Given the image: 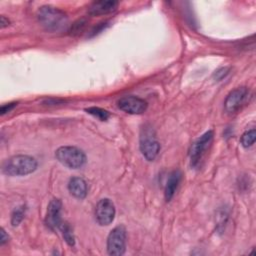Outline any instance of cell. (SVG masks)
<instances>
[{"label":"cell","mask_w":256,"mask_h":256,"mask_svg":"<svg viewBox=\"0 0 256 256\" xmlns=\"http://www.w3.org/2000/svg\"><path fill=\"white\" fill-rule=\"evenodd\" d=\"M37 18L40 24L50 32H62L68 28L67 14L50 5L41 6L37 11Z\"/></svg>","instance_id":"6da1fadb"},{"label":"cell","mask_w":256,"mask_h":256,"mask_svg":"<svg viewBox=\"0 0 256 256\" xmlns=\"http://www.w3.org/2000/svg\"><path fill=\"white\" fill-rule=\"evenodd\" d=\"M37 160L29 155H14L2 164V172L8 176H25L37 169Z\"/></svg>","instance_id":"7a4b0ae2"},{"label":"cell","mask_w":256,"mask_h":256,"mask_svg":"<svg viewBox=\"0 0 256 256\" xmlns=\"http://www.w3.org/2000/svg\"><path fill=\"white\" fill-rule=\"evenodd\" d=\"M56 159L64 166L70 169H78L85 165L86 155L78 147L61 146L55 152Z\"/></svg>","instance_id":"3957f363"},{"label":"cell","mask_w":256,"mask_h":256,"mask_svg":"<svg viewBox=\"0 0 256 256\" xmlns=\"http://www.w3.org/2000/svg\"><path fill=\"white\" fill-rule=\"evenodd\" d=\"M140 151L142 155L148 161H153L159 151H160V144L157 141L155 134L151 128H143L141 135H140Z\"/></svg>","instance_id":"277c9868"},{"label":"cell","mask_w":256,"mask_h":256,"mask_svg":"<svg viewBox=\"0 0 256 256\" xmlns=\"http://www.w3.org/2000/svg\"><path fill=\"white\" fill-rule=\"evenodd\" d=\"M126 250V229L123 225L113 228L107 237V252L109 255L120 256Z\"/></svg>","instance_id":"5b68a950"},{"label":"cell","mask_w":256,"mask_h":256,"mask_svg":"<svg viewBox=\"0 0 256 256\" xmlns=\"http://www.w3.org/2000/svg\"><path fill=\"white\" fill-rule=\"evenodd\" d=\"M213 131L209 130L197 138L190 148V165L193 168L199 166L202 157L205 154V151L210 146L213 140Z\"/></svg>","instance_id":"8992f818"},{"label":"cell","mask_w":256,"mask_h":256,"mask_svg":"<svg viewBox=\"0 0 256 256\" xmlns=\"http://www.w3.org/2000/svg\"><path fill=\"white\" fill-rule=\"evenodd\" d=\"M115 206L108 198L101 199L95 207V219L101 226H106L112 223L115 218Z\"/></svg>","instance_id":"52a82bcc"},{"label":"cell","mask_w":256,"mask_h":256,"mask_svg":"<svg viewBox=\"0 0 256 256\" xmlns=\"http://www.w3.org/2000/svg\"><path fill=\"white\" fill-rule=\"evenodd\" d=\"M117 104L120 110L133 115L144 113L148 106L147 102L144 99L139 98L137 96H133V95L124 96L120 98Z\"/></svg>","instance_id":"ba28073f"},{"label":"cell","mask_w":256,"mask_h":256,"mask_svg":"<svg viewBox=\"0 0 256 256\" xmlns=\"http://www.w3.org/2000/svg\"><path fill=\"white\" fill-rule=\"evenodd\" d=\"M248 95V90L246 87H238L232 90L226 97L224 102V108L227 113L236 112L246 100Z\"/></svg>","instance_id":"9c48e42d"},{"label":"cell","mask_w":256,"mask_h":256,"mask_svg":"<svg viewBox=\"0 0 256 256\" xmlns=\"http://www.w3.org/2000/svg\"><path fill=\"white\" fill-rule=\"evenodd\" d=\"M61 208L62 203L59 199H52L49 202L45 217V224L50 230L59 229L61 223L63 222L61 219Z\"/></svg>","instance_id":"30bf717a"},{"label":"cell","mask_w":256,"mask_h":256,"mask_svg":"<svg viewBox=\"0 0 256 256\" xmlns=\"http://www.w3.org/2000/svg\"><path fill=\"white\" fill-rule=\"evenodd\" d=\"M118 7V2L115 0H100L93 2L89 8L88 13L92 16L105 15L114 12Z\"/></svg>","instance_id":"8fae6325"},{"label":"cell","mask_w":256,"mask_h":256,"mask_svg":"<svg viewBox=\"0 0 256 256\" xmlns=\"http://www.w3.org/2000/svg\"><path fill=\"white\" fill-rule=\"evenodd\" d=\"M68 190L77 199H84L88 194L87 182L81 177H72L68 182Z\"/></svg>","instance_id":"7c38bea8"},{"label":"cell","mask_w":256,"mask_h":256,"mask_svg":"<svg viewBox=\"0 0 256 256\" xmlns=\"http://www.w3.org/2000/svg\"><path fill=\"white\" fill-rule=\"evenodd\" d=\"M181 177H182V173L180 170H174L169 174L166 185H165V190H164L166 201H170L174 196L178 188V185L181 181Z\"/></svg>","instance_id":"4fadbf2b"},{"label":"cell","mask_w":256,"mask_h":256,"mask_svg":"<svg viewBox=\"0 0 256 256\" xmlns=\"http://www.w3.org/2000/svg\"><path fill=\"white\" fill-rule=\"evenodd\" d=\"M59 229L61 230L62 232V236L64 238V240L66 241V243L73 247L75 245V236H74V233H73V229L72 227L70 226V224L66 221H63L59 227Z\"/></svg>","instance_id":"5bb4252c"},{"label":"cell","mask_w":256,"mask_h":256,"mask_svg":"<svg viewBox=\"0 0 256 256\" xmlns=\"http://www.w3.org/2000/svg\"><path fill=\"white\" fill-rule=\"evenodd\" d=\"M255 139H256V131L255 129H250V130H247L245 131L242 136H241V145L244 147V148H248V147H251L254 142H255Z\"/></svg>","instance_id":"9a60e30c"},{"label":"cell","mask_w":256,"mask_h":256,"mask_svg":"<svg viewBox=\"0 0 256 256\" xmlns=\"http://www.w3.org/2000/svg\"><path fill=\"white\" fill-rule=\"evenodd\" d=\"M25 211H26V208L23 205L18 206L13 210V212L11 214V224L13 226H18L21 223V221L24 218Z\"/></svg>","instance_id":"2e32d148"},{"label":"cell","mask_w":256,"mask_h":256,"mask_svg":"<svg viewBox=\"0 0 256 256\" xmlns=\"http://www.w3.org/2000/svg\"><path fill=\"white\" fill-rule=\"evenodd\" d=\"M86 112L93 115L94 117L98 118L101 121H106L110 116V113L107 110L99 107H89L86 109Z\"/></svg>","instance_id":"e0dca14e"},{"label":"cell","mask_w":256,"mask_h":256,"mask_svg":"<svg viewBox=\"0 0 256 256\" xmlns=\"http://www.w3.org/2000/svg\"><path fill=\"white\" fill-rule=\"evenodd\" d=\"M85 24H86V22L84 20H79L76 23H74L73 26L71 27V34L76 35V34L81 33V31H83V29L85 27Z\"/></svg>","instance_id":"ac0fdd59"},{"label":"cell","mask_w":256,"mask_h":256,"mask_svg":"<svg viewBox=\"0 0 256 256\" xmlns=\"http://www.w3.org/2000/svg\"><path fill=\"white\" fill-rule=\"evenodd\" d=\"M229 73V68L228 67H222L220 69H218L215 73H214V77L217 81L222 80L223 78H225Z\"/></svg>","instance_id":"d6986e66"},{"label":"cell","mask_w":256,"mask_h":256,"mask_svg":"<svg viewBox=\"0 0 256 256\" xmlns=\"http://www.w3.org/2000/svg\"><path fill=\"white\" fill-rule=\"evenodd\" d=\"M17 103L16 102H12V103H8V104H3L0 108V114L4 115L7 112H10L12 109H14V107H16Z\"/></svg>","instance_id":"ffe728a7"},{"label":"cell","mask_w":256,"mask_h":256,"mask_svg":"<svg viewBox=\"0 0 256 256\" xmlns=\"http://www.w3.org/2000/svg\"><path fill=\"white\" fill-rule=\"evenodd\" d=\"M1 232V237H0V245H4L6 242H8V239H9V236L8 234H6V231L4 230V228H1L0 230Z\"/></svg>","instance_id":"44dd1931"},{"label":"cell","mask_w":256,"mask_h":256,"mask_svg":"<svg viewBox=\"0 0 256 256\" xmlns=\"http://www.w3.org/2000/svg\"><path fill=\"white\" fill-rule=\"evenodd\" d=\"M9 23H10V21H9L8 18H6L4 15L0 16V27H1V29L7 27L9 25Z\"/></svg>","instance_id":"7402d4cb"}]
</instances>
